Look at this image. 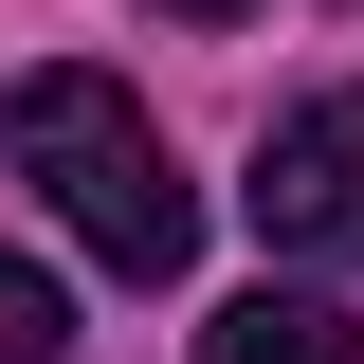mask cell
Instances as JSON below:
<instances>
[{"instance_id": "1", "label": "cell", "mask_w": 364, "mask_h": 364, "mask_svg": "<svg viewBox=\"0 0 364 364\" xmlns=\"http://www.w3.org/2000/svg\"><path fill=\"white\" fill-rule=\"evenodd\" d=\"M0 146H18V182H37L128 291H164V273L200 255V182L164 164V128L128 109V73H18L0 91Z\"/></svg>"}, {"instance_id": "2", "label": "cell", "mask_w": 364, "mask_h": 364, "mask_svg": "<svg viewBox=\"0 0 364 364\" xmlns=\"http://www.w3.org/2000/svg\"><path fill=\"white\" fill-rule=\"evenodd\" d=\"M237 200H255V237L291 273H346L364 255V91H291L255 128V182H237Z\"/></svg>"}, {"instance_id": "3", "label": "cell", "mask_w": 364, "mask_h": 364, "mask_svg": "<svg viewBox=\"0 0 364 364\" xmlns=\"http://www.w3.org/2000/svg\"><path fill=\"white\" fill-rule=\"evenodd\" d=\"M200 364H364V328H346L328 273H255V291L200 328Z\"/></svg>"}, {"instance_id": "4", "label": "cell", "mask_w": 364, "mask_h": 364, "mask_svg": "<svg viewBox=\"0 0 364 364\" xmlns=\"http://www.w3.org/2000/svg\"><path fill=\"white\" fill-rule=\"evenodd\" d=\"M0 364H73V291H55L18 237H0Z\"/></svg>"}, {"instance_id": "5", "label": "cell", "mask_w": 364, "mask_h": 364, "mask_svg": "<svg viewBox=\"0 0 364 364\" xmlns=\"http://www.w3.org/2000/svg\"><path fill=\"white\" fill-rule=\"evenodd\" d=\"M164 18H237V0H164Z\"/></svg>"}]
</instances>
